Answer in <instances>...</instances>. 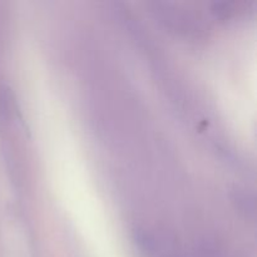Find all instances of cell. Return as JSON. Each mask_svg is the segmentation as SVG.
Segmentation results:
<instances>
[{
  "mask_svg": "<svg viewBox=\"0 0 257 257\" xmlns=\"http://www.w3.org/2000/svg\"><path fill=\"white\" fill-rule=\"evenodd\" d=\"M151 13L165 28L185 37H197L201 32L197 20L185 10L168 3H153L150 4Z\"/></svg>",
  "mask_w": 257,
  "mask_h": 257,
  "instance_id": "obj_1",
  "label": "cell"
},
{
  "mask_svg": "<svg viewBox=\"0 0 257 257\" xmlns=\"http://www.w3.org/2000/svg\"><path fill=\"white\" fill-rule=\"evenodd\" d=\"M232 202L235 203V207L241 215L246 218H253L256 211L255 196L253 193L248 192L246 188L236 187L232 191Z\"/></svg>",
  "mask_w": 257,
  "mask_h": 257,
  "instance_id": "obj_2",
  "label": "cell"
},
{
  "mask_svg": "<svg viewBox=\"0 0 257 257\" xmlns=\"http://www.w3.org/2000/svg\"><path fill=\"white\" fill-rule=\"evenodd\" d=\"M13 112V98L9 88L0 83V123L5 124Z\"/></svg>",
  "mask_w": 257,
  "mask_h": 257,
  "instance_id": "obj_3",
  "label": "cell"
}]
</instances>
